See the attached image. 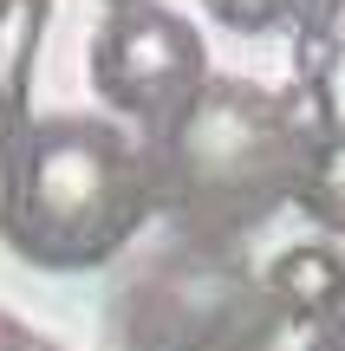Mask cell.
Here are the masks:
<instances>
[{
    "instance_id": "5b68a950",
    "label": "cell",
    "mask_w": 345,
    "mask_h": 351,
    "mask_svg": "<svg viewBox=\"0 0 345 351\" xmlns=\"http://www.w3.org/2000/svg\"><path fill=\"white\" fill-rule=\"evenodd\" d=\"M261 293H267L281 326H326L345 313V254L333 241H300V247L267 261Z\"/></svg>"
},
{
    "instance_id": "8992f818",
    "label": "cell",
    "mask_w": 345,
    "mask_h": 351,
    "mask_svg": "<svg viewBox=\"0 0 345 351\" xmlns=\"http://www.w3.org/2000/svg\"><path fill=\"white\" fill-rule=\"evenodd\" d=\"M52 0H0V143L33 117V59Z\"/></svg>"
},
{
    "instance_id": "52a82bcc",
    "label": "cell",
    "mask_w": 345,
    "mask_h": 351,
    "mask_svg": "<svg viewBox=\"0 0 345 351\" xmlns=\"http://www.w3.org/2000/svg\"><path fill=\"white\" fill-rule=\"evenodd\" d=\"M294 202L307 221H320L326 234H345V124L326 130L307 156H300V176H294Z\"/></svg>"
},
{
    "instance_id": "8fae6325",
    "label": "cell",
    "mask_w": 345,
    "mask_h": 351,
    "mask_svg": "<svg viewBox=\"0 0 345 351\" xmlns=\"http://www.w3.org/2000/svg\"><path fill=\"white\" fill-rule=\"evenodd\" d=\"M20 351H65V345H52V339H39V332H26V345Z\"/></svg>"
},
{
    "instance_id": "6da1fadb",
    "label": "cell",
    "mask_w": 345,
    "mask_h": 351,
    "mask_svg": "<svg viewBox=\"0 0 345 351\" xmlns=\"http://www.w3.org/2000/svg\"><path fill=\"white\" fill-rule=\"evenodd\" d=\"M150 182L111 117H26L0 143V247L39 274H91L150 221Z\"/></svg>"
},
{
    "instance_id": "9c48e42d",
    "label": "cell",
    "mask_w": 345,
    "mask_h": 351,
    "mask_svg": "<svg viewBox=\"0 0 345 351\" xmlns=\"http://www.w3.org/2000/svg\"><path fill=\"white\" fill-rule=\"evenodd\" d=\"M307 351H345V313H339V319H326V326H313Z\"/></svg>"
},
{
    "instance_id": "3957f363",
    "label": "cell",
    "mask_w": 345,
    "mask_h": 351,
    "mask_svg": "<svg viewBox=\"0 0 345 351\" xmlns=\"http://www.w3.org/2000/svg\"><path fill=\"white\" fill-rule=\"evenodd\" d=\"M111 339L117 351H274L281 319L235 247H176L111 306Z\"/></svg>"
},
{
    "instance_id": "7a4b0ae2",
    "label": "cell",
    "mask_w": 345,
    "mask_h": 351,
    "mask_svg": "<svg viewBox=\"0 0 345 351\" xmlns=\"http://www.w3.org/2000/svg\"><path fill=\"white\" fill-rule=\"evenodd\" d=\"M150 208L169 215L182 247H235L248 228H261L300 176V143L281 117V98L248 78H202L189 104L169 124L137 143Z\"/></svg>"
},
{
    "instance_id": "30bf717a",
    "label": "cell",
    "mask_w": 345,
    "mask_h": 351,
    "mask_svg": "<svg viewBox=\"0 0 345 351\" xmlns=\"http://www.w3.org/2000/svg\"><path fill=\"white\" fill-rule=\"evenodd\" d=\"M20 345H26V326L13 313H0V351H20Z\"/></svg>"
},
{
    "instance_id": "4fadbf2b",
    "label": "cell",
    "mask_w": 345,
    "mask_h": 351,
    "mask_svg": "<svg viewBox=\"0 0 345 351\" xmlns=\"http://www.w3.org/2000/svg\"><path fill=\"white\" fill-rule=\"evenodd\" d=\"M339 52H345V26H339Z\"/></svg>"
},
{
    "instance_id": "ba28073f",
    "label": "cell",
    "mask_w": 345,
    "mask_h": 351,
    "mask_svg": "<svg viewBox=\"0 0 345 351\" xmlns=\"http://www.w3.org/2000/svg\"><path fill=\"white\" fill-rule=\"evenodd\" d=\"M300 0H202L209 20H222L228 33H274V26L294 20Z\"/></svg>"
},
{
    "instance_id": "277c9868",
    "label": "cell",
    "mask_w": 345,
    "mask_h": 351,
    "mask_svg": "<svg viewBox=\"0 0 345 351\" xmlns=\"http://www.w3.org/2000/svg\"><path fill=\"white\" fill-rule=\"evenodd\" d=\"M202 78H209L202 33L156 0L111 7L104 26L91 33V91L104 98L111 117H124L137 130L169 124L202 91Z\"/></svg>"
},
{
    "instance_id": "7c38bea8",
    "label": "cell",
    "mask_w": 345,
    "mask_h": 351,
    "mask_svg": "<svg viewBox=\"0 0 345 351\" xmlns=\"http://www.w3.org/2000/svg\"><path fill=\"white\" fill-rule=\"evenodd\" d=\"M104 7H130V0H104Z\"/></svg>"
}]
</instances>
